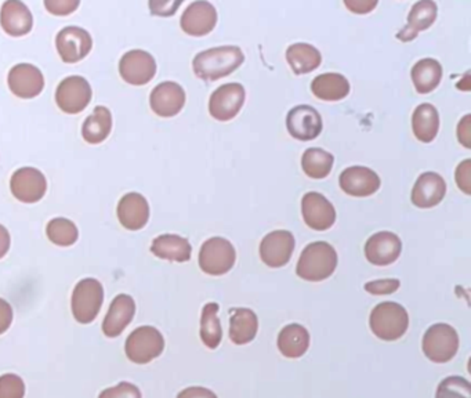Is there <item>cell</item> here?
<instances>
[{"mask_svg":"<svg viewBox=\"0 0 471 398\" xmlns=\"http://www.w3.org/2000/svg\"><path fill=\"white\" fill-rule=\"evenodd\" d=\"M244 61L241 48L236 46H220L198 53L194 58L193 68L199 79L215 82L236 72Z\"/></svg>","mask_w":471,"mask_h":398,"instance_id":"6da1fadb","label":"cell"},{"mask_svg":"<svg viewBox=\"0 0 471 398\" xmlns=\"http://www.w3.org/2000/svg\"><path fill=\"white\" fill-rule=\"evenodd\" d=\"M338 260V252L332 245L325 241L312 242L301 252L296 273L306 281H324L335 273Z\"/></svg>","mask_w":471,"mask_h":398,"instance_id":"7a4b0ae2","label":"cell"},{"mask_svg":"<svg viewBox=\"0 0 471 398\" xmlns=\"http://www.w3.org/2000/svg\"><path fill=\"white\" fill-rule=\"evenodd\" d=\"M370 327L373 335L378 336L382 340H398L408 330V311L400 303H381L371 313Z\"/></svg>","mask_w":471,"mask_h":398,"instance_id":"3957f363","label":"cell"},{"mask_svg":"<svg viewBox=\"0 0 471 398\" xmlns=\"http://www.w3.org/2000/svg\"><path fill=\"white\" fill-rule=\"evenodd\" d=\"M165 351V339L156 328L145 325L134 330L126 339L125 351L134 364H148Z\"/></svg>","mask_w":471,"mask_h":398,"instance_id":"277c9868","label":"cell"},{"mask_svg":"<svg viewBox=\"0 0 471 398\" xmlns=\"http://www.w3.org/2000/svg\"><path fill=\"white\" fill-rule=\"evenodd\" d=\"M236 260V247L223 236L207 239L199 252V267L209 276H225L234 267Z\"/></svg>","mask_w":471,"mask_h":398,"instance_id":"5b68a950","label":"cell"},{"mask_svg":"<svg viewBox=\"0 0 471 398\" xmlns=\"http://www.w3.org/2000/svg\"><path fill=\"white\" fill-rule=\"evenodd\" d=\"M424 353L435 364H445L456 356L459 351V336L448 324H435L424 336Z\"/></svg>","mask_w":471,"mask_h":398,"instance_id":"8992f818","label":"cell"},{"mask_svg":"<svg viewBox=\"0 0 471 398\" xmlns=\"http://www.w3.org/2000/svg\"><path fill=\"white\" fill-rule=\"evenodd\" d=\"M104 302V289L96 278L78 282L72 292V314L80 324H90L99 316Z\"/></svg>","mask_w":471,"mask_h":398,"instance_id":"52a82bcc","label":"cell"},{"mask_svg":"<svg viewBox=\"0 0 471 398\" xmlns=\"http://www.w3.org/2000/svg\"><path fill=\"white\" fill-rule=\"evenodd\" d=\"M245 97L246 91L241 83L231 82L220 86L212 93L209 100V112L212 118L220 122L234 120L244 107Z\"/></svg>","mask_w":471,"mask_h":398,"instance_id":"ba28073f","label":"cell"},{"mask_svg":"<svg viewBox=\"0 0 471 398\" xmlns=\"http://www.w3.org/2000/svg\"><path fill=\"white\" fill-rule=\"evenodd\" d=\"M295 246V236L290 231L277 230L268 233L261 239L258 252L266 266L271 268H281L292 259Z\"/></svg>","mask_w":471,"mask_h":398,"instance_id":"9c48e42d","label":"cell"},{"mask_svg":"<svg viewBox=\"0 0 471 398\" xmlns=\"http://www.w3.org/2000/svg\"><path fill=\"white\" fill-rule=\"evenodd\" d=\"M90 100V83L77 75L61 80L56 91V103L67 114H79L89 106Z\"/></svg>","mask_w":471,"mask_h":398,"instance_id":"30bf717a","label":"cell"},{"mask_svg":"<svg viewBox=\"0 0 471 398\" xmlns=\"http://www.w3.org/2000/svg\"><path fill=\"white\" fill-rule=\"evenodd\" d=\"M56 46L64 63L75 64L90 53L93 40L86 29L79 26H66L58 32Z\"/></svg>","mask_w":471,"mask_h":398,"instance_id":"8fae6325","label":"cell"},{"mask_svg":"<svg viewBox=\"0 0 471 398\" xmlns=\"http://www.w3.org/2000/svg\"><path fill=\"white\" fill-rule=\"evenodd\" d=\"M301 214L311 230L327 231L335 225V206L319 193H307L301 199Z\"/></svg>","mask_w":471,"mask_h":398,"instance_id":"7c38bea8","label":"cell"},{"mask_svg":"<svg viewBox=\"0 0 471 398\" xmlns=\"http://www.w3.org/2000/svg\"><path fill=\"white\" fill-rule=\"evenodd\" d=\"M120 74L131 85H147L156 74L155 58L145 50H131L120 58Z\"/></svg>","mask_w":471,"mask_h":398,"instance_id":"4fadbf2b","label":"cell"},{"mask_svg":"<svg viewBox=\"0 0 471 398\" xmlns=\"http://www.w3.org/2000/svg\"><path fill=\"white\" fill-rule=\"evenodd\" d=\"M13 195L24 204H35L45 196L47 182L45 174L35 168H21L10 180Z\"/></svg>","mask_w":471,"mask_h":398,"instance_id":"5bb4252c","label":"cell"},{"mask_svg":"<svg viewBox=\"0 0 471 398\" xmlns=\"http://www.w3.org/2000/svg\"><path fill=\"white\" fill-rule=\"evenodd\" d=\"M217 12L214 5L209 2H194L183 13L180 26L183 31L190 37H206L217 26Z\"/></svg>","mask_w":471,"mask_h":398,"instance_id":"9a60e30c","label":"cell"},{"mask_svg":"<svg viewBox=\"0 0 471 398\" xmlns=\"http://www.w3.org/2000/svg\"><path fill=\"white\" fill-rule=\"evenodd\" d=\"M322 118L311 106H298L288 112L287 129L293 139L311 141L322 131Z\"/></svg>","mask_w":471,"mask_h":398,"instance_id":"2e32d148","label":"cell"},{"mask_svg":"<svg viewBox=\"0 0 471 398\" xmlns=\"http://www.w3.org/2000/svg\"><path fill=\"white\" fill-rule=\"evenodd\" d=\"M339 183L347 195L357 196V198L373 195L378 193L382 184L379 174L366 166H350L344 169L339 177Z\"/></svg>","mask_w":471,"mask_h":398,"instance_id":"e0dca14e","label":"cell"},{"mask_svg":"<svg viewBox=\"0 0 471 398\" xmlns=\"http://www.w3.org/2000/svg\"><path fill=\"white\" fill-rule=\"evenodd\" d=\"M403 242L390 231L373 234L365 244V257L373 266H390L400 257Z\"/></svg>","mask_w":471,"mask_h":398,"instance_id":"ac0fdd59","label":"cell"},{"mask_svg":"<svg viewBox=\"0 0 471 398\" xmlns=\"http://www.w3.org/2000/svg\"><path fill=\"white\" fill-rule=\"evenodd\" d=\"M150 104L152 111L162 118L176 117L185 104V91L179 83L162 82L151 91Z\"/></svg>","mask_w":471,"mask_h":398,"instance_id":"d6986e66","label":"cell"},{"mask_svg":"<svg viewBox=\"0 0 471 398\" xmlns=\"http://www.w3.org/2000/svg\"><path fill=\"white\" fill-rule=\"evenodd\" d=\"M446 194V183L435 172H424L417 177L412 190V204L417 208H434L441 204Z\"/></svg>","mask_w":471,"mask_h":398,"instance_id":"ffe728a7","label":"cell"},{"mask_svg":"<svg viewBox=\"0 0 471 398\" xmlns=\"http://www.w3.org/2000/svg\"><path fill=\"white\" fill-rule=\"evenodd\" d=\"M9 88L20 99H34L42 93L45 78L42 71L32 64H17L9 72Z\"/></svg>","mask_w":471,"mask_h":398,"instance_id":"44dd1931","label":"cell"},{"mask_svg":"<svg viewBox=\"0 0 471 398\" xmlns=\"http://www.w3.org/2000/svg\"><path fill=\"white\" fill-rule=\"evenodd\" d=\"M134 314H136L134 298L120 293L110 306L109 313L102 322V332L107 338H118L133 321Z\"/></svg>","mask_w":471,"mask_h":398,"instance_id":"7402d4cb","label":"cell"},{"mask_svg":"<svg viewBox=\"0 0 471 398\" xmlns=\"http://www.w3.org/2000/svg\"><path fill=\"white\" fill-rule=\"evenodd\" d=\"M118 219L128 230L139 231L144 228L150 219L147 199L139 193L123 195L118 204Z\"/></svg>","mask_w":471,"mask_h":398,"instance_id":"603a6c76","label":"cell"},{"mask_svg":"<svg viewBox=\"0 0 471 398\" xmlns=\"http://www.w3.org/2000/svg\"><path fill=\"white\" fill-rule=\"evenodd\" d=\"M438 7L433 0H422L412 6L408 16V24L397 34V39L401 42H411L419 35V32L426 31L434 24L437 18Z\"/></svg>","mask_w":471,"mask_h":398,"instance_id":"cb8c5ba5","label":"cell"},{"mask_svg":"<svg viewBox=\"0 0 471 398\" xmlns=\"http://www.w3.org/2000/svg\"><path fill=\"white\" fill-rule=\"evenodd\" d=\"M0 26L10 37H24L34 26L28 7L18 0H7L0 10Z\"/></svg>","mask_w":471,"mask_h":398,"instance_id":"d4e9b609","label":"cell"},{"mask_svg":"<svg viewBox=\"0 0 471 398\" xmlns=\"http://www.w3.org/2000/svg\"><path fill=\"white\" fill-rule=\"evenodd\" d=\"M151 252L160 259L185 263L191 259L193 246L184 236H176V234H163L153 239Z\"/></svg>","mask_w":471,"mask_h":398,"instance_id":"484cf974","label":"cell"},{"mask_svg":"<svg viewBox=\"0 0 471 398\" xmlns=\"http://www.w3.org/2000/svg\"><path fill=\"white\" fill-rule=\"evenodd\" d=\"M350 82L347 78L336 72H328L314 78L311 91L317 99L324 101H340L350 94Z\"/></svg>","mask_w":471,"mask_h":398,"instance_id":"4316f807","label":"cell"},{"mask_svg":"<svg viewBox=\"0 0 471 398\" xmlns=\"http://www.w3.org/2000/svg\"><path fill=\"white\" fill-rule=\"evenodd\" d=\"M412 131L419 141L432 142L440 131V115L433 104L417 106L412 115Z\"/></svg>","mask_w":471,"mask_h":398,"instance_id":"83f0119b","label":"cell"},{"mask_svg":"<svg viewBox=\"0 0 471 398\" xmlns=\"http://www.w3.org/2000/svg\"><path fill=\"white\" fill-rule=\"evenodd\" d=\"M287 60L296 75H304L321 66L322 56L319 48L309 43H295L288 47Z\"/></svg>","mask_w":471,"mask_h":398,"instance_id":"f1b7e54d","label":"cell"},{"mask_svg":"<svg viewBox=\"0 0 471 398\" xmlns=\"http://www.w3.org/2000/svg\"><path fill=\"white\" fill-rule=\"evenodd\" d=\"M309 347V333L303 325L289 324L279 332L278 349L288 359H300Z\"/></svg>","mask_w":471,"mask_h":398,"instance_id":"f546056e","label":"cell"},{"mask_svg":"<svg viewBox=\"0 0 471 398\" xmlns=\"http://www.w3.org/2000/svg\"><path fill=\"white\" fill-rule=\"evenodd\" d=\"M411 77L417 93H432L443 79V66L435 58H422L414 64Z\"/></svg>","mask_w":471,"mask_h":398,"instance_id":"4dcf8cb0","label":"cell"},{"mask_svg":"<svg viewBox=\"0 0 471 398\" xmlns=\"http://www.w3.org/2000/svg\"><path fill=\"white\" fill-rule=\"evenodd\" d=\"M258 330V319L255 311L250 309H233L230 314V339L234 343H250L256 338Z\"/></svg>","mask_w":471,"mask_h":398,"instance_id":"1f68e13d","label":"cell"},{"mask_svg":"<svg viewBox=\"0 0 471 398\" xmlns=\"http://www.w3.org/2000/svg\"><path fill=\"white\" fill-rule=\"evenodd\" d=\"M112 115L107 107H96L93 114L86 118L82 126V136L90 144H99L111 133Z\"/></svg>","mask_w":471,"mask_h":398,"instance_id":"d6a6232c","label":"cell"},{"mask_svg":"<svg viewBox=\"0 0 471 398\" xmlns=\"http://www.w3.org/2000/svg\"><path fill=\"white\" fill-rule=\"evenodd\" d=\"M335 158L322 148H309L301 157V168L311 179L321 180L330 176Z\"/></svg>","mask_w":471,"mask_h":398,"instance_id":"836d02e7","label":"cell"},{"mask_svg":"<svg viewBox=\"0 0 471 398\" xmlns=\"http://www.w3.org/2000/svg\"><path fill=\"white\" fill-rule=\"evenodd\" d=\"M219 309V305L215 302L206 303L202 309L201 339L204 346L212 351L220 346L223 339L222 324L217 317Z\"/></svg>","mask_w":471,"mask_h":398,"instance_id":"e575fe53","label":"cell"},{"mask_svg":"<svg viewBox=\"0 0 471 398\" xmlns=\"http://www.w3.org/2000/svg\"><path fill=\"white\" fill-rule=\"evenodd\" d=\"M46 234H47V238L58 246H71L79 236L77 225L64 217L50 220L46 227Z\"/></svg>","mask_w":471,"mask_h":398,"instance_id":"d590c367","label":"cell"},{"mask_svg":"<svg viewBox=\"0 0 471 398\" xmlns=\"http://www.w3.org/2000/svg\"><path fill=\"white\" fill-rule=\"evenodd\" d=\"M435 398H471V384L462 376H449L437 387Z\"/></svg>","mask_w":471,"mask_h":398,"instance_id":"8d00e7d4","label":"cell"},{"mask_svg":"<svg viewBox=\"0 0 471 398\" xmlns=\"http://www.w3.org/2000/svg\"><path fill=\"white\" fill-rule=\"evenodd\" d=\"M26 383L16 373L0 376V398H24Z\"/></svg>","mask_w":471,"mask_h":398,"instance_id":"74e56055","label":"cell"},{"mask_svg":"<svg viewBox=\"0 0 471 398\" xmlns=\"http://www.w3.org/2000/svg\"><path fill=\"white\" fill-rule=\"evenodd\" d=\"M99 398H142L141 392L136 384L131 382H120L115 387H109V389L102 390L99 393Z\"/></svg>","mask_w":471,"mask_h":398,"instance_id":"f35d334b","label":"cell"},{"mask_svg":"<svg viewBox=\"0 0 471 398\" xmlns=\"http://www.w3.org/2000/svg\"><path fill=\"white\" fill-rule=\"evenodd\" d=\"M401 282L397 278L376 279V281L366 282L365 290L371 295L386 296L397 292Z\"/></svg>","mask_w":471,"mask_h":398,"instance_id":"ab89813d","label":"cell"},{"mask_svg":"<svg viewBox=\"0 0 471 398\" xmlns=\"http://www.w3.org/2000/svg\"><path fill=\"white\" fill-rule=\"evenodd\" d=\"M79 0H45V7L55 16H68L79 7Z\"/></svg>","mask_w":471,"mask_h":398,"instance_id":"60d3db41","label":"cell"},{"mask_svg":"<svg viewBox=\"0 0 471 398\" xmlns=\"http://www.w3.org/2000/svg\"><path fill=\"white\" fill-rule=\"evenodd\" d=\"M182 6V0H151L150 9L153 16H161V17H169L173 16L176 10Z\"/></svg>","mask_w":471,"mask_h":398,"instance_id":"b9f144b4","label":"cell"},{"mask_svg":"<svg viewBox=\"0 0 471 398\" xmlns=\"http://www.w3.org/2000/svg\"><path fill=\"white\" fill-rule=\"evenodd\" d=\"M471 161L466 160L456 168V173H455V179H456L457 187L463 191V193L470 195L471 193Z\"/></svg>","mask_w":471,"mask_h":398,"instance_id":"7bdbcfd3","label":"cell"},{"mask_svg":"<svg viewBox=\"0 0 471 398\" xmlns=\"http://www.w3.org/2000/svg\"><path fill=\"white\" fill-rule=\"evenodd\" d=\"M378 0H346L344 6L354 15H368L378 6Z\"/></svg>","mask_w":471,"mask_h":398,"instance_id":"ee69618b","label":"cell"},{"mask_svg":"<svg viewBox=\"0 0 471 398\" xmlns=\"http://www.w3.org/2000/svg\"><path fill=\"white\" fill-rule=\"evenodd\" d=\"M13 308L5 298H0V335L9 330L13 322Z\"/></svg>","mask_w":471,"mask_h":398,"instance_id":"f6af8a7d","label":"cell"},{"mask_svg":"<svg viewBox=\"0 0 471 398\" xmlns=\"http://www.w3.org/2000/svg\"><path fill=\"white\" fill-rule=\"evenodd\" d=\"M177 398H217V395L206 387L194 386L180 392Z\"/></svg>","mask_w":471,"mask_h":398,"instance_id":"bcb514c9","label":"cell"},{"mask_svg":"<svg viewBox=\"0 0 471 398\" xmlns=\"http://www.w3.org/2000/svg\"><path fill=\"white\" fill-rule=\"evenodd\" d=\"M470 120V114H467L457 125V139H459L460 144L465 145L466 148H471Z\"/></svg>","mask_w":471,"mask_h":398,"instance_id":"7dc6e473","label":"cell"},{"mask_svg":"<svg viewBox=\"0 0 471 398\" xmlns=\"http://www.w3.org/2000/svg\"><path fill=\"white\" fill-rule=\"evenodd\" d=\"M10 242H12V239H10L9 231L5 225H0V259L6 257L7 252H9Z\"/></svg>","mask_w":471,"mask_h":398,"instance_id":"c3c4849f","label":"cell"}]
</instances>
